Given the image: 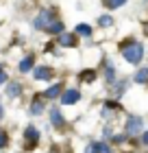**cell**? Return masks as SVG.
I'll return each instance as SVG.
<instances>
[{
	"label": "cell",
	"instance_id": "9a60e30c",
	"mask_svg": "<svg viewBox=\"0 0 148 153\" xmlns=\"http://www.w3.org/2000/svg\"><path fill=\"white\" fill-rule=\"evenodd\" d=\"M124 2H126V0H105V4H107L109 9H120Z\"/></svg>",
	"mask_w": 148,
	"mask_h": 153
},
{
	"label": "cell",
	"instance_id": "ac0fdd59",
	"mask_svg": "<svg viewBox=\"0 0 148 153\" xmlns=\"http://www.w3.org/2000/svg\"><path fill=\"white\" fill-rule=\"evenodd\" d=\"M98 24H100V26H111V24H113V18H111V16H100Z\"/></svg>",
	"mask_w": 148,
	"mask_h": 153
},
{
	"label": "cell",
	"instance_id": "ba28073f",
	"mask_svg": "<svg viewBox=\"0 0 148 153\" xmlns=\"http://www.w3.org/2000/svg\"><path fill=\"white\" fill-rule=\"evenodd\" d=\"M50 123H52L57 129H61V127H63V116H61L59 109H50Z\"/></svg>",
	"mask_w": 148,
	"mask_h": 153
},
{
	"label": "cell",
	"instance_id": "30bf717a",
	"mask_svg": "<svg viewBox=\"0 0 148 153\" xmlns=\"http://www.w3.org/2000/svg\"><path fill=\"white\" fill-rule=\"evenodd\" d=\"M20 92H22V85H20V83H9V88H7V96L15 99V96H20Z\"/></svg>",
	"mask_w": 148,
	"mask_h": 153
},
{
	"label": "cell",
	"instance_id": "5b68a950",
	"mask_svg": "<svg viewBox=\"0 0 148 153\" xmlns=\"http://www.w3.org/2000/svg\"><path fill=\"white\" fill-rule=\"evenodd\" d=\"M35 79H39V81H48L52 76V70L48 66H39V68H35V72H33Z\"/></svg>",
	"mask_w": 148,
	"mask_h": 153
},
{
	"label": "cell",
	"instance_id": "8fae6325",
	"mask_svg": "<svg viewBox=\"0 0 148 153\" xmlns=\"http://www.w3.org/2000/svg\"><path fill=\"white\" fill-rule=\"evenodd\" d=\"M41 112H44V101L35 99V101L31 103V114H33V116H37V114H41Z\"/></svg>",
	"mask_w": 148,
	"mask_h": 153
},
{
	"label": "cell",
	"instance_id": "6da1fadb",
	"mask_svg": "<svg viewBox=\"0 0 148 153\" xmlns=\"http://www.w3.org/2000/svg\"><path fill=\"white\" fill-rule=\"evenodd\" d=\"M122 57L129 61V64H137L144 57V46L139 42H129V44H122Z\"/></svg>",
	"mask_w": 148,
	"mask_h": 153
},
{
	"label": "cell",
	"instance_id": "7a4b0ae2",
	"mask_svg": "<svg viewBox=\"0 0 148 153\" xmlns=\"http://www.w3.org/2000/svg\"><path fill=\"white\" fill-rule=\"evenodd\" d=\"M142 129H144V120L139 116H129V120H126V134L129 136H137V134H142Z\"/></svg>",
	"mask_w": 148,
	"mask_h": 153
},
{
	"label": "cell",
	"instance_id": "5bb4252c",
	"mask_svg": "<svg viewBox=\"0 0 148 153\" xmlns=\"http://www.w3.org/2000/svg\"><path fill=\"white\" fill-rule=\"evenodd\" d=\"M76 33H79V35H85V37H89V35H91V29H89L87 24H79V26H76Z\"/></svg>",
	"mask_w": 148,
	"mask_h": 153
},
{
	"label": "cell",
	"instance_id": "9c48e42d",
	"mask_svg": "<svg viewBox=\"0 0 148 153\" xmlns=\"http://www.w3.org/2000/svg\"><path fill=\"white\" fill-rule=\"evenodd\" d=\"M61 92H63V85H61V83H54V85H50L44 94L48 96V99H57V96H59Z\"/></svg>",
	"mask_w": 148,
	"mask_h": 153
},
{
	"label": "cell",
	"instance_id": "cb8c5ba5",
	"mask_svg": "<svg viewBox=\"0 0 148 153\" xmlns=\"http://www.w3.org/2000/svg\"><path fill=\"white\" fill-rule=\"evenodd\" d=\"M4 116V112H2V105H0V118H2Z\"/></svg>",
	"mask_w": 148,
	"mask_h": 153
},
{
	"label": "cell",
	"instance_id": "7402d4cb",
	"mask_svg": "<svg viewBox=\"0 0 148 153\" xmlns=\"http://www.w3.org/2000/svg\"><path fill=\"white\" fill-rule=\"evenodd\" d=\"M2 83H7V72L0 70V85H2Z\"/></svg>",
	"mask_w": 148,
	"mask_h": 153
},
{
	"label": "cell",
	"instance_id": "ffe728a7",
	"mask_svg": "<svg viewBox=\"0 0 148 153\" xmlns=\"http://www.w3.org/2000/svg\"><path fill=\"white\" fill-rule=\"evenodd\" d=\"M7 144H9V138H7V134L2 129H0V149H7Z\"/></svg>",
	"mask_w": 148,
	"mask_h": 153
},
{
	"label": "cell",
	"instance_id": "3957f363",
	"mask_svg": "<svg viewBox=\"0 0 148 153\" xmlns=\"http://www.w3.org/2000/svg\"><path fill=\"white\" fill-rule=\"evenodd\" d=\"M24 138H26V149H33V144H37V140H39V131L35 127H26Z\"/></svg>",
	"mask_w": 148,
	"mask_h": 153
},
{
	"label": "cell",
	"instance_id": "8992f818",
	"mask_svg": "<svg viewBox=\"0 0 148 153\" xmlns=\"http://www.w3.org/2000/svg\"><path fill=\"white\" fill-rule=\"evenodd\" d=\"M50 18H52V13H50V11L39 13V18L35 20V26H37V29H48V26H50Z\"/></svg>",
	"mask_w": 148,
	"mask_h": 153
},
{
	"label": "cell",
	"instance_id": "2e32d148",
	"mask_svg": "<svg viewBox=\"0 0 148 153\" xmlns=\"http://www.w3.org/2000/svg\"><path fill=\"white\" fill-rule=\"evenodd\" d=\"M81 79H83V81H94V79H96V72H94V70H83V72H81Z\"/></svg>",
	"mask_w": 148,
	"mask_h": 153
},
{
	"label": "cell",
	"instance_id": "603a6c76",
	"mask_svg": "<svg viewBox=\"0 0 148 153\" xmlns=\"http://www.w3.org/2000/svg\"><path fill=\"white\" fill-rule=\"evenodd\" d=\"M142 142H144V144H146V147H148V131H146V134L142 136Z\"/></svg>",
	"mask_w": 148,
	"mask_h": 153
},
{
	"label": "cell",
	"instance_id": "d6986e66",
	"mask_svg": "<svg viewBox=\"0 0 148 153\" xmlns=\"http://www.w3.org/2000/svg\"><path fill=\"white\" fill-rule=\"evenodd\" d=\"M63 31V24L61 22H52L50 26H48V33H61Z\"/></svg>",
	"mask_w": 148,
	"mask_h": 153
},
{
	"label": "cell",
	"instance_id": "4fadbf2b",
	"mask_svg": "<svg viewBox=\"0 0 148 153\" xmlns=\"http://www.w3.org/2000/svg\"><path fill=\"white\" fill-rule=\"evenodd\" d=\"M31 68H33V57H24L22 61H20V70L22 72H29Z\"/></svg>",
	"mask_w": 148,
	"mask_h": 153
},
{
	"label": "cell",
	"instance_id": "44dd1931",
	"mask_svg": "<svg viewBox=\"0 0 148 153\" xmlns=\"http://www.w3.org/2000/svg\"><path fill=\"white\" fill-rule=\"evenodd\" d=\"M98 151V144H89V147L85 149V153H96Z\"/></svg>",
	"mask_w": 148,
	"mask_h": 153
},
{
	"label": "cell",
	"instance_id": "277c9868",
	"mask_svg": "<svg viewBox=\"0 0 148 153\" xmlns=\"http://www.w3.org/2000/svg\"><path fill=\"white\" fill-rule=\"evenodd\" d=\"M79 99H81V92H79V90H68V92H63L61 103H63V105H74Z\"/></svg>",
	"mask_w": 148,
	"mask_h": 153
},
{
	"label": "cell",
	"instance_id": "52a82bcc",
	"mask_svg": "<svg viewBox=\"0 0 148 153\" xmlns=\"http://www.w3.org/2000/svg\"><path fill=\"white\" fill-rule=\"evenodd\" d=\"M59 44L61 46H76V37L72 33H61L59 35Z\"/></svg>",
	"mask_w": 148,
	"mask_h": 153
},
{
	"label": "cell",
	"instance_id": "e0dca14e",
	"mask_svg": "<svg viewBox=\"0 0 148 153\" xmlns=\"http://www.w3.org/2000/svg\"><path fill=\"white\" fill-rule=\"evenodd\" d=\"M105 79H107V81H113V79H116V70H113V66H111V64H107V72H105Z\"/></svg>",
	"mask_w": 148,
	"mask_h": 153
},
{
	"label": "cell",
	"instance_id": "7c38bea8",
	"mask_svg": "<svg viewBox=\"0 0 148 153\" xmlns=\"http://www.w3.org/2000/svg\"><path fill=\"white\" fill-rule=\"evenodd\" d=\"M135 81H137V83H142V85H148V68H142V70H137Z\"/></svg>",
	"mask_w": 148,
	"mask_h": 153
}]
</instances>
